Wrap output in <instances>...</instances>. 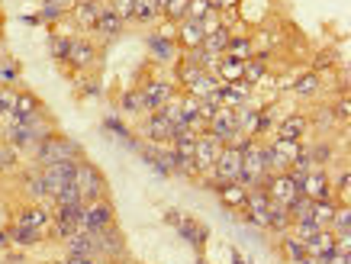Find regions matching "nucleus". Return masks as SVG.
<instances>
[{
  "mask_svg": "<svg viewBox=\"0 0 351 264\" xmlns=\"http://www.w3.org/2000/svg\"><path fill=\"white\" fill-rule=\"evenodd\" d=\"M161 7H165V0H161Z\"/></svg>",
  "mask_w": 351,
  "mask_h": 264,
  "instance_id": "obj_58",
  "label": "nucleus"
},
{
  "mask_svg": "<svg viewBox=\"0 0 351 264\" xmlns=\"http://www.w3.org/2000/svg\"><path fill=\"white\" fill-rule=\"evenodd\" d=\"M210 10H216L213 0H187V20H197V23H200Z\"/></svg>",
  "mask_w": 351,
  "mask_h": 264,
  "instance_id": "obj_46",
  "label": "nucleus"
},
{
  "mask_svg": "<svg viewBox=\"0 0 351 264\" xmlns=\"http://www.w3.org/2000/svg\"><path fill=\"white\" fill-rule=\"evenodd\" d=\"M94 235V248H97V264H117L126 258V239H123V232H119V226L113 222V226H107V229H97Z\"/></svg>",
  "mask_w": 351,
  "mask_h": 264,
  "instance_id": "obj_4",
  "label": "nucleus"
},
{
  "mask_svg": "<svg viewBox=\"0 0 351 264\" xmlns=\"http://www.w3.org/2000/svg\"><path fill=\"white\" fill-rule=\"evenodd\" d=\"M132 20L136 23H158L161 20V0H132Z\"/></svg>",
  "mask_w": 351,
  "mask_h": 264,
  "instance_id": "obj_28",
  "label": "nucleus"
},
{
  "mask_svg": "<svg viewBox=\"0 0 351 264\" xmlns=\"http://www.w3.org/2000/svg\"><path fill=\"white\" fill-rule=\"evenodd\" d=\"M181 219H184V213H178V210H165V222H168V226H178Z\"/></svg>",
  "mask_w": 351,
  "mask_h": 264,
  "instance_id": "obj_53",
  "label": "nucleus"
},
{
  "mask_svg": "<svg viewBox=\"0 0 351 264\" xmlns=\"http://www.w3.org/2000/svg\"><path fill=\"white\" fill-rule=\"evenodd\" d=\"M174 229H178L184 242H191L197 252H203V248H206V242H210V229H206L203 222H197L193 216H184V219L178 222Z\"/></svg>",
  "mask_w": 351,
  "mask_h": 264,
  "instance_id": "obj_19",
  "label": "nucleus"
},
{
  "mask_svg": "<svg viewBox=\"0 0 351 264\" xmlns=\"http://www.w3.org/2000/svg\"><path fill=\"white\" fill-rule=\"evenodd\" d=\"M219 87H223V84H219V77H216V74L203 71L200 77H197V81L184 91V94H193V97H200V100H206V97H216V91H219Z\"/></svg>",
  "mask_w": 351,
  "mask_h": 264,
  "instance_id": "obj_32",
  "label": "nucleus"
},
{
  "mask_svg": "<svg viewBox=\"0 0 351 264\" xmlns=\"http://www.w3.org/2000/svg\"><path fill=\"white\" fill-rule=\"evenodd\" d=\"M265 232H274V235H287L290 232V213H287V206L271 203V210H267V229H265Z\"/></svg>",
  "mask_w": 351,
  "mask_h": 264,
  "instance_id": "obj_29",
  "label": "nucleus"
},
{
  "mask_svg": "<svg viewBox=\"0 0 351 264\" xmlns=\"http://www.w3.org/2000/svg\"><path fill=\"white\" fill-rule=\"evenodd\" d=\"M145 45H149L152 62H158V64H174L181 58V49L174 43V29L171 32H149Z\"/></svg>",
  "mask_w": 351,
  "mask_h": 264,
  "instance_id": "obj_10",
  "label": "nucleus"
},
{
  "mask_svg": "<svg viewBox=\"0 0 351 264\" xmlns=\"http://www.w3.org/2000/svg\"><path fill=\"white\" fill-rule=\"evenodd\" d=\"M68 43H71V36H58V32H55L52 39H49V49H52V58H58V62H64V58H68Z\"/></svg>",
  "mask_w": 351,
  "mask_h": 264,
  "instance_id": "obj_48",
  "label": "nucleus"
},
{
  "mask_svg": "<svg viewBox=\"0 0 351 264\" xmlns=\"http://www.w3.org/2000/svg\"><path fill=\"white\" fill-rule=\"evenodd\" d=\"M100 10H104V0H75L71 10H68V20L75 23L81 32H94Z\"/></svg>",
  "mask_w": 351,
  "mask_h": 264,
  "instance_id": "obj_14",
  "label": "nucleus"
},
{
  "mask_svg": "<svg viewBox=\"0 0 351 264\" xmlns=\"http://www.w3.org/2000/svg\"><path fill=\"white\" fill-rule=\"evenodd\" d=\"M75 187H77V193H81V200L84 203H94V200H104V197H107V178H104V171L87 158L77 161Z\"/></svg>",
  "mask_w": 351,
  "mask_h": 264,
  "instance_id": "obj_3",
  "label": "nucleus"
},
{
  "mask_svg": "<svg viewBox=\"0 0 351 264\" xmlns=\"http://www.w3.org/2000/svg\"><path fill=\"white\" fill-rule=\"evenodd\" d=\"M329 229L335 239H345V235H351V206L348 203H339V210H335V216H332Z\"/></svg>",
  "mask_w": 351,
  "mask_h": 264,
  "instance_id": "obj_35",
  "label": "nucleus"
},
{
  "mask_svg": "<svg viewBox=\"0 0 351 264\" xmlns=\"http://www.w3.org/2000/svg\"><path fill=\"white\" fill-rule=\"evenodd\" d=\"M142 139L145 142H155V145H168L171 139H174V126H171L168 119H165V113L161 110H155V113H145V119H142Z\"/></svg>",
  "mask_w": 351,
  "mask_h": 264,
  "instance_id": "obj_12",
  "label": "nucleus"
},
{
  "mask_svg": "<svg viewBox=\"0 0 351 264\" xmlns=\"http://www.w3.org/2000/svg\"><path fill=\"white\" fill-rule=\"evenodd\" d=\"M303 148H306V155L313 158L316 168H326V165L335 158V148H332V142H326V139H316V142H309V145H303Z\"/></svg>",
  "mask_w": 351,
  "mask_h": 264,
  "instance_id": "obj_33",
  "label": "nucleus"
},
{
  "mask_svg": "<svg viewBox=\"0 0 351 264\" xmlns=\"http://www.w3.org/2000/svg\"><path fill=\"white\" fill-rule=\"evenodd\" d=\"M322 91V74L316 71H300L293 87H290V94L300 97V100H313V97H319Z\"/></svg>",
  "mask_w": 351,
  "mask_h": 264,
  "instance_id": "obj_21",
  "label": "nucleus"
},
{
  "mask_svg": "<svg viewBox=\"0 0 351 264\" xmlns=\"http://www.w3.org/2000/svg\"><path fill=\"white\" fill-rule=\"evenodd\" d=\"M232 264H245V261H242V258H239V254H232Z\"/></svg>",
  "mask_w": 351,
  "mask_h": 264,
  "instance_id": "obj_56",
  "label": "nucleus"
},
{
  "mask_svg": "<svg viewBox=\"0 0 351 264\" xmlns=\"http://www.w3.org/2000/svg\"><path fill=\"white\" fill-rule=\"evenodd\" d=\"M161 16H165L168 23L187 20V0H165V7H161Z\"/></svg>",
  "mask_w": 351,
  "mask_h": 264,
  "instance_id": "obj_43",
  "label": "nucleus"
},
{
  "mask_svg": "<svg viewBox=\"0 0 351 264\" xmlns=\"http://www.w3.org/2000/svg\"><path fill=\"white\" fill-rule=\"evenodd\" d=\"M97 58H100L97 45L87 39L84 32H75L71 43H68V58H64V64L75 68V71H90V68L97 64Z\"/></svg>",
  "mask_w": 351,
  "mask_h": 264,
  "instance_id": "obj_6",
  "label": "nucleus"
},
{
  "mask_svg": "<svg viewBox=\"0 0 351 264\" xmlns=\"http://www.w3.org/2000/svg\"><path fill=\"white\" fill-rule=\"evenodd\" d=\"M216 197H219V203H223L226 210L242 213L245 200H248V187H242L239 180H229V184H219V187H216Z\"/></svg>",
  "mask_w": 351,
  "mask_h": 264,
  "instance_id": "obj_20",
  "label": "nucleus"
},
{
  "mask_svg": "<svg viewBox=\"0 0 351 264\" xmlns=\"http://www.w3.org/2000/svg\"><path fill=\"white\" fill-rule=\"evenodd\" d=\"M309 126H316V129H335V126H339V119H335V113H332V106H322V110H316V117L309 119Z\"/></svg>",
  "mask_w": 351,
  "mask_h": 264,
  "instance_id": "obj_45",
  "label": "nucleus"
},
{
  "mask_svg": "<svg viewBox=\"0 0 351 264\" xmlns=\"http://www.w3.org/2000/svg\"><path fill=\"white\" fill-rule=\"evenodd\" d=\"M104 129H107V132H113V136H117L119 142H126L129 148H136V145H138V139L132 136V129H129L126 123H123V119L107 117V119H104Z\"/></svg>",
  "mask_w": 351,
  "mask_h": 264,
  "instance_id": "obj_38",
  "label": "nucleus"
},
{
  "mask_svg": "<svg viewBox=\"0 0 351 264\" xmlns=\"http://www.w3.org/2000/svg\"><path fill=\"white\" fill-rule=\"evenodd\" d=\"M316 232H319L316 219H297V222H290V235H293V239H300V242H309V239H313Z\"/></svg>",
  "mask_w": 351,
  "mask_h": 264,
  "instance_id": "obj_44",
  "label": "nucleus"
},
{
  "mask_svg": "<svg viewBox=\"0 0 351 264\" xmlns=\"http://www.w3.org/2000/svg\"><path fill=\"white\" fill-rule=\"evenodd\" d=\"M332 113H335V119H339V126H348V119H351V104H348V94L335 97V104H332Z\"/></svg>",
  "mask_w": 351,
  "mask_h": 264,
  "instance_id": "obj_47",
  "label": "nucleus"
},
{
  "mask_svg": "<svg viewBox=\"0 0 351 264\" xmlns=\"http://www.w3.org/2000/svg\"><path fill=\"white\" fill-rule=\"evenodd\" d=\"M20 168V152L7 142H0V178L3 174H13V171Z\"/></svg>",
  "mask_w": 351,
  "mask_h": 264,
  "instance_id": "obj_40",
  "label": "nucleus"
},
{
  "mask_svg": "<svg viewBox=\"0 0 351 264\" xmlns=\"http://www.w3.org/2000/svg\"><path fill=\"white\" fill-rule=\"evenodd\" d=\"M267 178H271V174H267V145L261 139H255V142L242 152V174H239V184L248 187V191H258V187H265Z\"/></svg>",
  "mask_w": 351,
  "mask_h": 264,
  "instance_id": "obj_2",
  "label": "nucleus"
},
{
  "mask_svg": "<svg viewBox=\"0 0 351 264\" xmlns=\"http://www.w3.org/2000/svg\"><path fill=\"white\" fill-rule=\"evenodd\" d=\"M280 258L287 264H303L309 254H306V248H303V242L287 232V235H280Z\"/></svg>",
  "mask_w": 351,
  "mask_h": 264,
  "instance_id": "obj_30",
  "label": "nucleus"
},
{
  "mask_svg": "<svg viewBox=\"0 0 351 264\" xmlns=\"http://www.w3.org/2000/svg\"><path fill=\"white\" fill-rule=\"evenodd\" d=\"M197 264H206V261H203V258H200V261H197Z\"/></svg>",
  "mask_w": 351,
  "mask_h": 264,
  "instance_id": "obj_57",
  "label": "nucleus"
},
{
  "mask_svg": "<svg viewBox=\"0 0 351 264\" xmlns=\"http://www.w3.org/2000/svg\"><path fill=\"white\" fill-rule=\"evenodd\" d=\"M84 158V148L77 145L75 139L62 136V132H52V136H45L36 152H32V161H36V168H45V165H55V161H81Z\"/></svg>",
  "mask_w": 351,
  "mask_h": 264,
  "instance_id": "obj_1",
  "label": "nucleus"
},
{
  "mask_svg": "<svg viewBox=\"0 0 351 264\" xmlns=\"http://www.w3.org/2000/svg\"><path fill=\"white\" fill-rule=\"evenodd\" d=\"M210 136H216L223 145H229L235 136H239V117H235V110H229V106H219L213 113V119H210V129H206Z\"/></svg>",
  "mask_w": 351,
  "mask_h": 264,
  "instance_id": "obj_15",
  "label": "nucleus"
},
{
  "mask_svg": "<svg viewBox=\"0 0 351 264\" xmlns=\"http://www.w3.org/2000/svg\"><path fill=\"white\" fill-rule=\"evenodd\" d=\"M39 113H45L43 100L32 94V91H16V104H13V113L7 117V123H20V119L39 117ZM7 123H3V126H7Z\"/></svg>",
  "mask_w": 351,
  "mask_h": 264,
  "instance_id": "obj_16",
  "label": "nucleus"
},
{
  "mask_svg": "<svg viewBox=\"0 0 351 264\" xmlns=\"http://www.w3.org/2000/svg\"><path fill=\"white\" fill-rule=\"evenodd\" d=\"M174 43L181 52H193V49H200L203 45V29L197 20H181L174 23Z\"/></svg>",
  "mask_w": 351,
  "mask_h": 264,
  "instance_id": "obj_17",
  "label": "nucleus"
},
{
  "mask_svg": "<svg viewBox=\"0 0 351 264\" xmlns=\"http://www.w3.org/2000/svg\"><path fill=\"white\" fill-rule=\"evenodd\" d=\"M13 226H23V229H36V232H49V226H52V210L43 206V203H26L20 213H16V219Z\"/></svg>",
  "mask_w": 351,
  "mask_h": 264,
  "instance_id": "obj_13",
  "label": "nucleus"
},
{
  "mask_svg": "<svg viewBox=\"0 0 351 264\" xmlns=\"http://www.w3.org/2000/svg\"><path fill=\"white\" fill-rule=\"evenodd\" d=\"M287 213H290V222L313 219V200H309V197H303V193H297V197L287 203Z\"/></svg>",
  "mask_w": 351,
  "mask_h": 264,
  "instance_id": "obj_39",
  "label": "nucleus"
},
{
  "mask_svg": "<svg viewBox=\"0 0 351 264\" xmlns=\"http://www.w3.org/2000/svg\"><path fill=\"white\" fill-rule=\"evenodd\" d=\"M126 29V23L119 20L117 13L110 10L107 3H104V10H100V16H97V26H94V32L100 36V39H117L119 32Z\"/></svg>",
  "mask_w": 351,
  "mask_h": 264,
  "instance_id": "obj_23",
  "label": "nucleus"
},
{
  "mask_svg": "<svg viewBox=\"0 0 351 264\" xmlns=\"http://www.w3.org/2000/svg\"><path fill=\"white\" fill-rule=\"evenodd\" d=\"M113 222H117V210H113L110 197L84 203V210H81V232H97V229H107Z\"/></svg>",
  "mask_w": 351,
  "mask_h": 264,
  "instance_id": "obj_7",
  "label": "nucleus"
},
{
  "mask_svg": "<svg viewBox=\"0 0 351 264\" xmlns=\"http://www.w3.org/2000/svg\"><path fill=\"white\" fill-rule=\"evenodd\" d=\"M242 0H213V7L216 10H232V7H239Z\"/></svg>",
  "mask_w": 351,
  "mask_h": 264,
  "instance_id": "obj_54",
  "label": "nucleus"
},
{
  "mask_svg": "<svg viewBox=\"0 0 351 264\" xmlns=\"http://www.w3.org/2000/svg\"><path fill=\"white\" fill-rule=\"evenodd\" d=\"M138 94H142V104H145V113H155V110H161L165 104H171L178 97V84L168 81V77H149L145 84L138 87Z\"/></svg>",
  "mask_w": 351,
  "mask_h": 264,
  "instance_id": "obj_5",
  "label": "nucleus"
},
{
  "mask_svg": "<svg viewBox=\"0 0 351 264\" xmlns=\"http://www.w3.org/2000/svg\"><path fill=\"white\" fill-rule=\"evenodd\" d=\"M229 36H232L229 29L210 32V36H203V45H200V49H206V52H213V55H223L226 52V43H229Z\"/></svg>",
  "mask_w": 351,
  "mask_h": 264,
  "instance_id": "obj_41",
  "label": "nucleus"
},
{
  "mask_svg": "<svg viewBox=\"0 0 351 264\" xmlns=\"http://www.w3.org/2000/svg\"><path fill=\"white\" fill-rule=\"evenodd\" d=\"M55 264H97L94 258H77V254H68V258H62V261H55Z\"/></svg>",
  "mask_w": 351,
  "mask_h": 264,
  "instance_id": "obj_52",
  "label": "nucleus"
},
{
  "mask_svg": "<svg viewBox=\"0 0 351 264\" xmlns=\"http://www.w3.org/2000/svg\"><path fill=\"white\" fill-rule=\"evenodd\" d=\"M322 264H351V254L348 252H332L329 258H322Z\"/></svg>",
  "mask_w": 351,
  "mask_h": 264,
  "instance_id": "obj_51",
  "label": "nucleus"
},
{
  "mask_svg": "<svg viewBox=\"0 0 351 264\" xmlns=\"http://www.w3.org/2000/svg\"><path fill=\"white\" fill-rule=\"evenodd\" d=\"M64 248H68V254H77V258H94L97 261L94 235L90 232H75L71 239H64Z\"/></svg>",
  "mask_w": 351,
  "mask_h": 264,
  "instance_id": "obj_26",
  "label": "nucleus"
},
{
  "mask_svg": "<svg viewBox=\"0 0 351 264\" xmlns=\"http://www.w3.org/2000/svg\"><path fill=\"white\" fill-rule=\"evenodd\" d=\"M242 71H245V62H239V58H229V55H223L219 58V64H216V77H219V84H235V81H242Z\"/></svg>",
  "mask_w": 351,
  "mask_h": 264,
  "instance_id": "obj_27",
  "label": "nucleus"
},
{
  "mask_svg": "<svg viewBox=\"0 0 351 264\" xmlns=\"http://www.w3.org/2000/svg\"><path fill=\"white\" fill-rule=\"evenodd\" d=\"M265 193H267V200L271 203L287 206V203L300 193V184H297V178H293L290 171H284V174H271V178L265 180Z\"/></svg>",
  "mask_w": 351,
  "mask_h": 264,
  "instance_id": "obj_11",
  "label": "nucleus"
},
{
  "mask_svg": "<svg viewBox=\"0 0 351 264\" xmlns=\"http://www.w3.org/2000/svg\"><path fill=\"white\" fill-rule=\"evenodd\" d=\"M16 81H20V62L0 58V87H16Z\"/></svg>",
  "mask_w": 351,
  "mask_h": 264,
  "instance_id": "obj_42",
  "label": "nucleus"
},
{
  "mask_svg": "<svg viewBox=\"0 0 351 264\" xmlns=\"http://www.w3.org/2000/svg\"><path fill=\"white\" fill-rule=\"evenodd\" d=\"M335 210H339V200H335V197H332V200H316L313 203V219H316V226H319V229H329Z\"/></svg>",
  "mask_w": 351,
  "mask_h": 264,
  "instance_id": "obj_36",
  "label": "nucleus"
},
{
  "mask_svg": "<svg viewBox=\"0 0 351 264\" xmlns=\"http://www.w3.org/2000/svg\"><path fill=\"white\" fill-rule=\"evenodd\" d=\"M267 77H271V64H267V58L265 55H252V58L245 62L242 81L245 84H252V87H258V84H265Z\"/></svg>",
  "mask_w": 351,
  "mask_h": 264,
  "instance_id": "obj_22",
  "label": "nucleus"
},
{
  "mask_svg": "<svg viewBox=\"0 0 351 264\" xmlns=\"http://www.w3.org/2000/svg\"><path fill=\"white\" fill-rule=\"evenodd\" d=\"M7 239L13 245H20V248H32V245H39L45 239L43 232H36V229H23V226H10L7 229Z\"/></svg>",
  "mask_w": 351,
  "mask_h": 264,
  "instance_id": "obj_34",
  "label": "nucleus"
},
{
  "mask_svg": "<svg viewBox=\"0 0 351 264\" xmlns=\"http://www.w3.org/2000/svg\"><path fill=\"white\" fill-rule=\"evenodd\" d=\"M123 23H132V0H104Z\"/></svg>",
  "mask_w": 351,
  "mask_h": 264,
  "instance_id": "obj_49",
  "label": "nucleus"
},
{
  "mask_svg": "<svg viewBox=\"0 0 351 264\" xmlns=\"http://www.w3.org/2000/svg\"><path fill=\"white\" fill-rule=\"evenodd\" d=\"M309 129H313L309 126V117H303V113H287V117L274 126V136L277 139H300V142H303Z\"/></svg>",
  "mask_w": 351,
  "mask_h": 264,
  "instance_id": "obj_18",
  "label": "nucleus"
},
{
  "mask_svg": "<svg viewBox=\"0 0 351 264\" xmlns=\"http://www.w3.org/2000/svg\"><path fill=\"white\" fill-rule=\"evenodd\" d=\"M200 29H203V36H210V32H216V29H223V23H219V10H210L206 16L200 20Z\"/></svg>",
  "mask_w": 351,
  "mask_h": 264,
  "instance_id": "obj_50",
  "label": "nucleus"
},
{
  "mask_svg": "<svg viewBox=\"0 0 351 264\" xmlns=\"http://www.w3.org/2000/svg\"><path fill=\"white\" fill-rule=\"evenodd\" d=\"M119 110H123V113H129V117H145V104H142L138 87H129L126 94L119 97Z\"/></svg>",
  "mask_w": 351,
  "mask_h": 264,
  "instance_id": "obj_37",
  "label": "nucleus"
},
{
  "mask_svg": "<svg viewBox=\"0 0 351 264\" xmlns=\"http://www.w3.org/2000/svg\"><path fill=\"white\" fill-rule=\"evenodd\" d=\"M223 152V142L210 132L197 136V145H193V165H197V178H210L213 174V165Z\"/></svg>",
  "mask_w": 351,
  "mask_h": 264,
  "instance_id": "obj_8",
  "label": "nucleus"
},
{
  "mask_svg": "<svg viewBox=\"0 0 351 264\" xmlns=\"http://www.w3.org/2000/svg\"><path fill=\"white\" fill-rule=\"evenodd\" d=\"M223 55L239 58V62H248V58L255 55V49H252V36H239V32H232V36H229V43H226Z\"/></svg>",
  "mask_w": 351,
  "mask_h": 264,
  "instance_id": "obj_31",
  "label": "nucleus"
},
{
  "mask_svg": "<svg viewBox=\"0 0 351 264\" xmlns=\"http://www.w3.org/2000/svg\"><path fill=\"white\" fill-rule=\"evenodd\" d=\"M0 245H10V239H7V232H0Z\"/></svg>",
  "mask_w": 351,
  "mask_h": 264,
  "instance_id": "obj_55",
  "label": "nucleus"
},
{
  "mask_svg": "<svg viewBox=\"0 0 351 264\" xmlns=\"http://www.w3.org/2000/svg\"><path fill=\"white\" fill-rule=\"evenodd\" d=\"M303 248H306L309 258H319L322 261V258H329L335 252V235H332V229H319L309 242H303Z\"/></svg>",
  "mask_w": 351,
  "mask_h": 264,
  "instance_id": "obj_24",
  "label": "nucleus"
},
{
  "mask_svg": "<svg viewBox=\"0 0 351 264\" xmlns=\"http://www.w3.org/2000/svg\"><path fill=\"white\" fill-rule=\"evenodd\" d=\"M23 193L29 197V203H49V197H45V184H43V174H39V168H29L23 171Z\"/></svg>",
  "mask_w": 351,
  "mask_h": 264,
  "instance_id": "obj_25",
  "label": "nucleus"
},
{
  "mask_svg": "<svg viewBox=\"0 0 351 264\" xmlns=\"http://www.w3.org/2000/svg\"><path fill=\"white\" fill-rule=\"evenodd\" d=\"M300 193L309 197V200H332L335 193H332V178L326 168H313L306 174H300Z\"/></svg>",
  "mask_w": 351,
  "mask_h": 264,
  "instance_id": "obj_9",
  "label": "nucleus"
}]
</instances>
